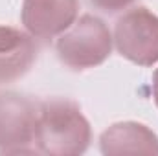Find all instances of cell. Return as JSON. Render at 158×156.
I'll return each mask as SVG.
<instances>
[{
    "mask_svg": "<svg viewBox=\"0 0 158 156\" xmlns=\"http://www.w3.org/2000/svg\"><path fill=\"white\" fill-rule=\"evenodd\" d=\"M90 123L68 99L40 103L35 121V149L52 156L83 154L90 145Z\"/></svg>",
    "mask_w": 158,
    "mask_h": 156,
    "instance_id": "6da1fadb",
    "label": "cell"
},
{
    "mask_svg": "<svg viewBox=\"0 0 158 156\" xmlns=\"http://www.w3.org/2000/svg\"><path fill=\"white\" fill-rule=\"evenodd\" d=\"M110 51V30L94 15H83L57 40V55L72 70L96 68L109 59Z\"/></svg>",
    "mask_w": 158,
    "mask_h": 156,
    "instance_id": "7a4b0ae2",
    "label": "cell"
},
{
    "mask_svg": "<svg viewBox=\"0 0 158 156\" xmlns=\"http://www.w3.org/2000/svg\"><path fill=\"white\" fill-rule=\"evenodd\" d=\"M114 42L121 57L138 66L158 63V17L147 7H134L119 17Z\"/></svg>",
    "mask_w": 158,
    "mask_h": 156,
    "instance_id": "3957f363",
    "label": "cell"
},
{
    "mask_svg": "<svg viewBox=\"0 0 158 156\" xmlns=\"http://www.w3.org/2000/svg\"><path fill=\"white\" fill-rule=\"evenodd\" d=\"M37 109L31 99L0 92V154L35 153V121Z\"/></svg>",
    "mask_w": 158,
    "mask_h": 156,
    "instance_id": "277c9868",
    "label": "cell"
},
{
    "mask_svg": "<svg viewBox=\"0 0 158 156\" xmlns=\"http://www.w3.org/2000/svg\"><path fill=\"white\" fill-rule=\"evenodd\" d=\"M77 11L79 0H24L22 24L31 37L53 39L76 22Z\"/></svg>",
    "mask_w": 158,
    "mask_h": 156,
    "instance_id": "5b68a950",
    "label": "cell"
},
{
    "mask_svg": "<svg viewBox=\"0 0 158 156\" xmlns=\"http://www.w3.org/2000/svg\"><path fill=\"white\" fill-rule=\"evenodd\" d=\"M99 147L107 156L158 154V136L143 123L123 121L114 123L101 134Z\"/></svg>",
    "mask_w": 158,
    "mask_h": 156,
    "instance_id": "8992f818",
    "label": "cell"
},
{
    "mask_svg": "<svg viewBox=\"0 0 158 156\" xmlns=\"http://www.w3.org/2000/svg\"><path fill=\"white\" fill-rule=\"evenodd\" d=\"M35 57L37 48L28 33L11 26H0V84L28 74Z\"/></svg>",
    "mask_w": 158,
    "mask_h": 156,
    "instance_id": "52a82bcc",
    "label": "cell"
},
{
    "mask_svg": "<svg viewBox=\"0 0 158 156\" xmlns=\"http://www.w3.org/2000/svg\"><path fill=\"white\" fill-rule=\"evenodd\" d=\"M134 0H92V4L101 9V11H107V13H118L127 9Z\"/></svg>",
    "mask_w": 158,
    "mask_h": 156,
    "instance_id": "ba28073f",
    "label": "cell"
},
{
    "mask_svg": "<svg viewBox=\"0 0 158 156\" xmlns=\"http://www.w3.org/2000/svg\"><path fill=\"white\" fill-rule=\"evenodd\" d=\"M153 96H155V103L158 107V68L155 72V76H153Z\"/></svg>",
    "mask_w": 158,
    "mask_h": 156,
    "instance_id": "9c48e42d",
    "label": "cell"
}]
</instances>
